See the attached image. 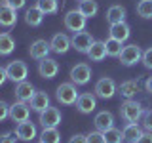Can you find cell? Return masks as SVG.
Here are the masks:
<instances>
[{"mask_svg":"<svg viewBox=\"0 0 152 143\" xmlns=\"http://www.w3.org/2000/svg\"><path fill=\"white\" fill-rule=\"evenodd\" d=\"M69 143H88V139H86L84 133H76V136L70 137V141H69Z\"/></svg>","mask_w":152,"mask_h":143,"instance_id":"ab89813d","label":"cell"},{"mask_svg":"<svg viewBox=\"0 0 152 143\" xmlns=\"http://www.w3.org/2000/svg\"><path fill=\"white\" fill-rule=\"evenodd\" d=\"M91 78V67L88 63H78L70 69V82L76 86H86Z\"/></svg>","mask_w":152,"mask_h":143,"instance_id":"52a82bcc","label":"cell"},{"mask_svg":"<svg viewBox=\"0 0 152 143\" xmlns=\"http://www.w3.org/2000/svg\"><path fill=\"white\" fill-rule=\"evenodd\" d=\"M141 128L145 132H152V109H148V111L142 113V116H141Z\"/></svg>","mask_w":152,"mask_h":143,"instance_id":"d6a6232c","label":"cell"},{"mask_svg":"<svg viewBox=\"0 0 152 143\" xmlns=\"http://www.w3.org/2000/svg\"><path fill=\"white\" fill-rule=\"evenodd\" d=\"M6 118H10V105L0 99V122L6 120Z\"/></svg>","mask_w":152,"mask_h":143,"instance_id":"d590c367","label":"cell"},{"mask_svg":"<svg viewBox=\"0 0 152 143\" xmlns=\"http://www.w3.org/2000/svg\"><path fill=\"white\" fill-rule=\"evenodd\" d=\"M118 59H120V63L126 65V67L137 65V63L142 59V50H141V46H137V44H127V46H124L122 52H120V55H118Z\"/></svg>","mask_w":152,"mask_h":143,"instance_id":"3957f363","label":"cell"},{"mask_svg":"<svg viewBox=\"0 0 152 143\" xmlns=\"http://www.w3.org/2000/svg\"><path fill=\"white\" fill-rule=\"evenodd\" d=\"M6 73H8V80H12V82H23V80H27V74H28V67L25 61H12L8 67H6Z\"/></svg>","mask_w":152,"mask_h":143,"instance_id":"8992f818","label":"cell"},{"mask_svg":"<svg viewBox=\"0 0 152 143\" xmlns=\"http://www.w3.org/2000/svg\"><path fill=\"white\" fill-rule=\"evenodd\" d=\"M8 80V73H6V67H0V86Z\"/></svg>","mask_w":152,"mask_h":143,"instance_id":"60d3db41","label":"cell"},{"mask_svg":"<svg viewBox=\"0 0 152 143\" xmlns=\"http://www.w3.org/2000/svg\"><path fill=\"white\" fill-rule=\"evenodd\" d=\"M51 52V48H50V42H46V40H42V38H38V40H34L31 44V48H28V54H31L32 59H46L48 54Z\"/></svg>","mask_w":152,"mask_h":143,"instance_id":"9a60e30c","label":"cell"},{"mask_svg":"<svg viewBox=\"0 0 152 143\" xmlns=\"http://www.w3.org/2000/svg\"><path fill=\"white\" fill-rule=\"evenodd\" d=\"M57 73H59V63H57L55 59L46 57V59H40V61H38V74H40L42 78L51 80L53 76H57Z\"/></svg>","mask_w":152,"mask_h":143,"instance_id":"8fae6325","label":"cell"},{"mask_svg":"<svg viewBox=\"0 0 152 143\" xmlns=\"http://www.w3.org/2000/svg\"><path fill=\"white\" fill-rule=\"evenodd\" d=\"M78 12L88 19L95 17L97 12H99V4L95 2V0H82V2H78Z\"/></svg>","mask_w":152,"mask_h":143,"instance_id":"d4e9b609","label":"cell"},{"mask_svg":"<svg viewBox=\"0 0 152 143\" xmlns=\"http://www.w3.org/2000/svg\"><path fill=\"white\" fill-rule=\"evenodd\" d=\"M0 143H15V136L12 132H4L0 136Z\"/></svg>","mask_w":152,"mask_h":143,"instance_id":"74e56055","label":"cell"},{"mask_svg":"<svg viewBox=\"0 0 152 143\" xmlns=\"http://www.w3.org/2000/svg\"><path fill=\"white\" fill-rule=\"evenodd\" d=\"M42 21H44V12H42L38 6H32L25 12V23L31 27H40Z\"/></svg>","mask_w":152,"mask_h":143,"instance_id":"603a6c76","label":"cell"},{"mask_svg":"<svg viewBox=\"0 0 152 143\" xmlns=\"http://www.w3.org/2000/svg\"><path fill=\"white\" fill-rule=\"evenodd\" d=\"M137 15L142 19H152V0H139V4H137Z\"/></svg>","mask_w":152,"mask_h":143,"instance_id":"f546056e","label":"cell"},{"mask_svg":"<svg viewBox=\"0 0 152 143\" xmlns=\"http://www.w3.org/2000/svg\"><path fill=\"white\" fill-rule=\"evenodd\" d=\"M40 143H61V133L57 128H42Z\"/></svg>","mask_w":152,"mask_h":143,"instance_id":"83f0119b","label":"cell"},{"mask_svg":"<svg viewBox=\"0 0 152 143\" xmlns=\"http://www.w3.org/2000/svg\"><path fill=\"white\" fill-rule=\"evenodd\" d=\"M38 143H40V141H38Z\"/></svg>","mask_w":152,"mask_h":143,"instance_id":"ee69618b","label":"cell"},{"mask_svg":"<svg viewBox=\"0 0 152 143\" xmlns=\"http://www.w3.org/2000/svg\"><path fill=\"white\" fill-rule=\"evenodd\" d=\"M135 143H152V132H142V136Z\"/></svg>","mask_w":152,"mask_h":143,"instance_id":"f35d334b","label":"cell"},{"mask_svg":"<svg viewBox=\"0 0 152 143\" xmlns=\"http://www.w3.org/2000/svg\"><path fill=\"white\" fill-rule=\"evenodd\" d=\"M78 2H82V0H78Z\"/></svg>","mask_w":152,"mask_h":143,"instance_id":"7bdbcfd3","label":"cell"},{"mask_svg":"<svg viewBox=\"0 0 152 143\" xmlns=\"http://www.w3.org/2000/svg\"><path fill=\"white\" fill-rule=\"evenodd\" d=\"M17 23V10L0 4V27H13Z\"/></svg>","mask_w":152,"mask_h":143,"instance_id":"ffe728a7","label":"cell"},{"mask_svg":"<svg viewBox=\"0 0 152 143\" xmlns=\"http://www.w3.org/2000/svg\"><path fill=\"white\" fill-rule=\"evenodd\" d=\"M116 92H118V86H116V82H114L112 78H108V76L99 78L97 84H95V90H93V94L97 95V97H101V99H112Z\"/></svg>","mask_w":152,"mask_h":143,"instance_id":"277c9868","label":"cell"},{"mask_svg":"<svg viewBox=\"0 0 152 143\" xmlns=\"http://www.w3.org/2000/svg\"><path fill=\"white\" fill-rule=\"evenodd\" d=\"M15 50V40L10 32H0V55H10Z\"/></svg>","mask_w":152,"mask_h":143,"instance_id":"4316f807","label":"cell"},{"mask_svg":"<svg viewBox=\"0 0 152 143\" xmlns=\"http://www.w3.org/2000/svg\"><path fill=\"white\" fill-rule=\"evenodd\" d=\"M78 95H80V92L76 90V84H72V82H63L55 90V99L61 105H74Z\"/></svg>","mask_w":152,"mask_h":143,"instance_id":"7a4b0ae2","label":"cell"},{"mask_svg":"<svg viewBox=\"0 0 152 143\" xmlns=\"http://www.w3.org/2000/svg\"><path fill=\"white\" fill-rule=\"evenodd\" d=\"M103 136H104V143H122L124 141L122 130H118V128H110V130L103 132Z\"/></svg>","mask_w":152,"mask_h":143,"instance_id":"1f68e13d","label":"cell"},{"mask_svg":"<svg viewBox=\"0 0 152 143\" xmlns=\"http://www.w3.org/2000/svg\"><path fill=\"white\" fill-rule=\"evenodd\" d=\"M86 21H88V17H84L78 10H70V12H66V15H65V27L69 29V31H72V32L84 31Z\"/></svg>","mask_w":152,"mask_h":143,"instance_id":"30bf717a","label":"cell"},{"mask_svg":"<svg viewBox=\"0 0 152 143\" xmlns=\"http://www.w3.org/2000/svg\"><path fill=\"white\" fill-rule=\"evenodd\" d=\"M129 35H131V29L126 21L114 23V25H110V31H108V36L114 38V40H120V42H126L129 38Z\"/></svg>","mask_w":152,"mask_h":143,"instance_id":"ac0fdd59","label":"cell"},{"mask_svg":"<svg viewBox=\"0 0 152 143\" xmlns=\"http://www.w3.org/2000/svg\"><path fill=\"white\" fill-rule=\"evenodd\" d=\"M142 113H145V109L137 99H126L120 107V114L126 122H139Z\"/></svg>","mask_w":152,"mask_h":143,"instance_id":"6da1fadb","label":"cell"},{"mask_svg":"<svg viewBox=\"0 0 152 143\" xmlns=\"http://www.w3.org/2000/svg\"><path fill=\"white\" fill-rule=\"evenodd\" d=\"M31 116V109H28L27 101H15L13 105H10V118L13 122H25Z\"/></svg>","mask_w":152,"mask_h":143,"instance_id":"7c38bea8","label":"cell"},{"mask_svg":"<svg viewBox=\"0 0 152 143\" xmlns=\"http://www.w3.org/2000/svg\"><path fill=\"white\" fill-rule=\"evenodd\" d=\"M107 55L108 54H107V46H104V42H97V40L93 42V46L89 48V52H88L89 61H103Z\"/></svg>","mask_w":152,"mask_h":143,"instance_id":"484cf974","label":"cell"},{"mask_svg":"<svg viewBox=\"0 0 152 143\" xmlns=\"http://www.w3.org/2000/svg\"><path fill=\"white\" fill-rule=\"evenodd\" d=\"M145 90L148 94H152V76H148V78H146V82H145Z\"/></svg>","mask_w":152,"mask_h":143,"instance_id":"b9f144b4","label":"cell"},{"mask_svg":"<svg viewBox=\"0 0 152 143\" xmlns=\"http://www.w3.org/2000/svg\"><path fill=\"white\" fill-rule=\"evenodd\" d=\"M104 46H107V54L110 57H118L122 52V42L120 40H114V38L108 36L107 40H104Z\"/></svg>","mask_w":152,"mask_h":143,"instance_id":"4dcf8cb0","label":"cell"},{"mask_svg":"<svg viewBox=\"0 0 152 143\" xmlns=\"http://www.w3.org/2000/svg\"><path fill=\"white\" fill-rule=\"evenodd\" d=\"M139 92V78H131V80H124L118 86V94L126 99H133V95Z\"/></svg>","mask_w":152,"mask_h":143,"instance_id":"44dd1931","label":"cell"},{"mask_svg":"<svg viewBox=\"0 0 152 143\" xmlns=\"http://www.w3.org/2000/svg\"><path fill=\"white\" fill-rule=\"evenodd\" d=\"M25 2H27V0H4V4L10 6V8H13V10L23 8V6H25Z\"/></svg>","mask_w":152,"mask_h":143,"instance_id":"8d00e7d4","label":"cell"},{"mask_svg":"<svg viewBox=\"0 0 152 143\" xmlns=\"http://www.w3.org/2000/svg\"><path fill=\"white\" fill-rule=\"evenodd\" d=\"M122 136H124V141L126 143H135L142 136V128L137 122H127L126 128L122 130Z\"/></svg>","mask_w":152,"mask_h":143,"instance_id":"7402d4cb","label":"cell"},{"mask_svg":"<svg viewBox=\"0 0 152 143\" xmlns=\"http://www.w3.org/2000/svg\"><path fill=\"white\" fill-rule=\"evenodd\" d=\"M28 103H31L28 107H31L32 111L42 113V111H46V109L50 107V95H48L46 92H42V90H36L34 95L31 97V101H28Z\"/></svg>","mask_w":152,"mask_h":143,"instance_id":"2e32d148","label":"cell"},{"mask_svg":"<svg viewBox=\"0 0 152 143\" xmlns=\"http://www.w3.org/2000/svg\"><path fill=\"white\" fill-rule=\"evenodd\" d=\"M15 137L19 141H32L36 137V126L31 120L19 122L15 126Z\"/></svg>","mask_w":152,"mask_h":143,"instance_id":"4fadbf2b","label":"cell"},{"mask_svg":"<svg viewBox=\"0 0 152 143\" xmlns=\"http://www.w3.org/2000/svg\"><path fill=\"white\" fill-rule=\"evenodd\" d=\"M40 116H38V122L42 124V128H57L61 124V111L57 107H48L46 111L38 113Z\"/></svg>","mask_w":152,"mask_h":143,"instance_id":"ba28073f","label":"cell"},{"mask_svg":"<svg viewBox=\"0 0 152 143\" xmlns=\"http://www.w3.org/2000/svg\"><path fill=\"white\" fill-rule=\"evenodd\" d=\"M76 111L82 113V114H91L95 111V107H97V95L95 94H89V92H84L78 95V99H76Z\"/></svg>","mask_w":152,"mask_h":143,"instance_id":"9c48e42d","label":"cell"},{"mask_svg":"<svg viewBox=\"0 0 152 143\" xmlns=\"http://www.w3.org/2000/svg\"><path fill=\"white\" fill-rule=\"evenodd\" d=\"M50 48L55 54H66V52L72 48V44H70V38L66 36L65 32H57V35H53V38H51Z\"/></svg>","mask_w":152,"mask_h":143,"instance_id":"5bb4252c","label":"cell"},{"mask_svg":"<svg viewBox=\"0 0 152 143\" xmlns=\"http://www.w3.org/2000/svg\"><path fill=\"white\" fill-rule=\"evenodd\" d=\"M34 86L31 82H27V80H23V82H17L15 84V90H13V94H15L17 101H31V97L34 95Z\"/></svg>","mask_w":152,"mask_h":143,"instance_id":"d6986e66","label":"cell"},{"mask_svg":"<svg viewBox=\"0 0 152 143\" xmlns=\"http://www.w3.org/2000/svg\"><path fill=\"white\" fill-rule=\"evenodd\" d=\"M142 65L146 67V69H150L152 71V48H148V50H145L142 52Z\"/></svg>","mask_w":152,"mask_h":143,"instance_id":"e575fe53","label":"cell"},{"mask_svg":"<svg viewBox=\"0 0 152 143\" xmlns=\"http://www.w3.org/2000/svg\"><path fill=\"white\" fill-rule=\"evenodd\" d=\"M95 38L91 36V32L88 31H80V32H74L72 38H70V44H72V48L76 52H80V54H88L89 48L93 46Z\"/></svg>","mask_w":152,"mask_h":143,"instance_id":"5b68a950","label":"cell"},{"mask_svg":"<svg viewBox=\"0 0 152 143\" xmlns=\"http://www.w3.org/2000/svg\"><path fill=\"white\" fill-rule=\"evenodd\" d=\"M126 8L120 6V4H114V6H110L107 10V21L110 23V25H114V23H122L126 21Z\"/></svg>","mask_w":152,"mask_h":143,"instance_id":"cb8c5ba5","label":"cell"},{"mask_svg":"<svg viewBox=\"0 0 152 143\" xmlns=\"http://www.w3.org/2000/svg\"><path fill=\"white\" fill-rule=\"evenodd\" d=\"M36 6L44 12V15H51V13H57L59 2L57 0H36Z\"/></svg>","mask_w":152,"mask_h":143,"instance_id":"f1b7e54d","label":"cell"},{"mask_svg":"<svg viewBox=\"0 0 152 143\" xmlns=\"http://www.w3.org/2000/svg\"><path fill=\"white\" fill-rule=\"evenodd\" d=\"M86 139H88V143H104V136H103V132L95 130V132H89L86 136Z\"/></svg>","mask_w":152,"mask_h":143,"instance_id":"836d02e7","label":"cell"},{"mask_svg":"<svg viewBox=\"0 0 152 143\" xmlns=\"http://www.w3.org/2000/svg\"><path fill=\"white\" fill-rule=\"evenodd\" d=\"M93 124H95V128H97L99 132H107V130H110V128H114V116H112V113L110 111L97 113V114H95V118H93Z\"/></svg>","mask_w":152,"mask_h":143,"instance_id":"e0dca14e","label":"cell"}]
</instances>
